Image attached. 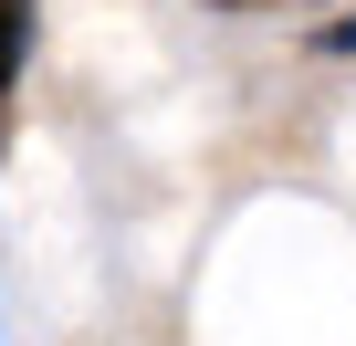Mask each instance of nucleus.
Segmentation results:
<instances>
[{
    "label": "nucleus",
    "instance_id": "obj_1",
    "mask_svg": "<svg viewBox=\"0 0 356 346\" xmlns=\"http://www.w3.org/2000/svg\"><path fill=\"white\" fill-rule=\"evenodd\" d=\"M32 11L42 0H0V136H11V95H22V63H32Z\"/></svg>",
    "mask_w": 356,
    "mask_h": 346
},
{
    "label": "nucleus",
    "instance_id": "obj_2",
    "mask_svg": "<svg viewBox=\"0 0 356 346\" xmlns=\"http://www.w3.org/2000/svg\"><path fill=\"white\" fill-rule=\"evenodd\" d=\"M314 53H335V63H346V53H356V11H335V22H314Z\"/></svg>",
    "mask_w": 356,
    "mask_h": 346
},
{
    "label": "nucleus",
    "instance_id": "obj_3",
    "mask_svg": "<svg viewBox=\"0 0 356 346\" xmlns=\"http://www.w3.org/2000/svg\"><path fill=\"white\" fill-rule=\"evenodd\" d=\"M200 11H314V0H200Z\"/></svg>",
    "mask_w": 356,
    "mask_h": 346
}]
</instances>
